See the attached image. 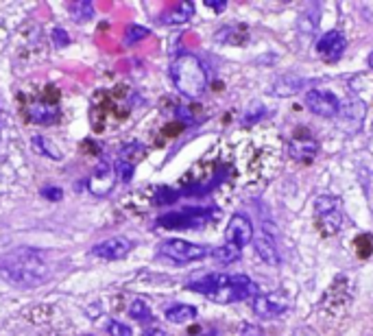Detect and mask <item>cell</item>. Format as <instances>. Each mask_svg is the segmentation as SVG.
I'll list each match as a JSON object with an SVG mask.
<instances>
[{"mask_svg": "<svg viewBox=\"0 0 373 336\" xmlns=\"http://www.w3.org/2000/svg\"><path fill=\"white\" fill-rule=\"evenodd\" d=\"M254 241V225L244 214H234L227 223L225 229V243L236 245V247H244Z\"/></svg>", "mask_w": 373, "mask_h": 336, "instance_id": "11", "label": "cell"}, {"mask_svg": "<svg viewBox=\"0 0 373 336\" xmlns=\"http://www.w3.org/2000/svg\"><path fill=\"white\" fill-rule=\"evenodd\" d=\"M160 255L168 257L172 262L186 265V262H196V260H203V257L212 255V249L206 245L188 243L184 238H168L160 245Z\"/></svg>", "mask_w": 373, "mask_h": 336, "instance_id": "5", "label": "cell"}, {"mask_svg": "<svg viewBox=\"0 0 373 336\" xmlns=\"http://www.w3.org/2000/svg\"><path fill=\"white\" fill-rule=\"evenodd\" d=\"M134 249V243L127 236H114L103 243L92 247V255L101 257V260H122L124 255H129Z\"/></svg>", "mask_w": 373, "mask_h": 336, "instance_id": "9", "label": "cell"}, {"mask_svg": "<svg viewBox=\"0 0 373 336\" xmlns=\"http://www.w3.org/2000/svg\"><path fill=\"white\" fill-rule=\"evenodd\" d=\"M59 110L55 105H48V103H33V105L29 108V116L31 120H35L37 124H48L53 122L57 118Z\"/></svg>", "mask_w": 373, "mask_h": 336, "instance_id": "16", "label": "cell"}, {"mask_svg": "<svg viewBox=\"0 0 373 336\" xmlns=\"http://www.w3.org/2000/svg\"><path fill=\"white\" fill-rule=\"evenodd\" d=\"M33 149L40 151L42 155H46V158H51V160H61L64 158L61 151L51 140H46L44 136H33Z\"/></svg>", "mask_w": 373, "mask_h": 336, "instance_id": "19", "label": "cell"}, {"mask_svg": "<svg viewBox=\"0 0 373 336\" xmlns=\"http://www.w3.org/2000/svg\"><path fill=\"white\" fill-rule=\"evenodd\" d=\"M148 31L146 27H140V24H131V27L127 29V33H124V46H134V44H138L140 40H144V37H148Z\"/></svg>", "mask_w": 373, "mask_h": 336, "instance_id": "22", "label": "cell"}, {"mask_svg": "<svg viewBox=\"0 0 373 336\" xmlns=\"http://www.w3.org/2000/svg\"><path fill=\"white\" fill-rule=\"evenodd\" d=\"M192 16H194V5H192V3H179V5H175V7H170V9L162 16V20H164L166 24H184V22H188Z\"/></svg>", "mask_w": 373, "mask_h": 336, "instance_id": "15", "label": "cell"}, {"mask_svg": "<svg viewBox=\"0 0 373 336\" xmlns=\"http://www.w3.org/2000/svg\"><path fill=\"white\" fill-rule=\"evenodd\" d=\"M240 253H242V249L236 247V245H230V243H225L223 247L212 249V255L216 257L220 265H232V262H236L238 257H240Z\"/></svg>", "mask_w": 373, "mask_h": 336, "instance_id": "18", "label": "cell"}, {"mask_svg": "<svg viewBox=\"0 0 373 336\" xmlns=\"http://www.w3.org/2000/svg\"><path fill=\"white\" fill-rule=\"evenodd\" d=\"M53 42H55L57 46H66V44H68L66 31H64V29H55V31H53Z\"/></svg>", "mask_w": 373, "mask_h": 336, "instance_id": "26", "label": "cell"}, {"mask_svg": "<svg viewBox=\"0 0 373 336\" xmlns=\"http://www.w3.org/2000/svg\"><path fill=\"white\" fill-rule=\"evenodd\" d=\"M107 334H109V336H131L134 332H131L129 325H124L122 321L112 319V321L107 323Z\"/></svg>", "mask_w": 373, "mask_h": 336, "instance_id": "24", "label": "cell"}, {"mask_svg": "<svg viewBox=\"0 0 373 336\" xmlns=\"http://www.w3.org/2000/svg\"><path fill=\"white\" fill-rule=\"evenodd\" d=\"M142 336H168L162 328H146L144 332H142Z\"/></svg>", "mask_w": 373, "mask_h": 336, "instance_id": "28", "label": "cell"}, {"mask_svg": "<svg viewBox=\"0 0 373 336\" xmlns=\"http://www.w3.org/2000/svg\"><path fill=\"white\" fill-rule=\"evenodd\" d=\"M0 273L16 286H37L51 275V265L46 262L44 251L22 247L0 260Z\"/></svg>", "mask_w": 373, "mask_h": 336, "instance_id": "1", "label": "cell"}, {"mask_svg": "<svg viewBox=\"0 0 373 336\" xmlns=\"http://www.w3.org/2000/svg\"><path fill=\"white\" fill-rule=\"evenodd\" d=\"M288 153L290 158L297 160V162H312L314 155L319 153V142L314 138H292L290 144H288Z\"/></svg>", "mask_w": 373, "mask_h": 336, "instance_id": "13", "label": "cell"}, {"mask_svg": "<svg viewBox=\"0 0 373 336\" xmlns=\"http://www.w3.org/2000/svg\"><path fill=\"white\" fill-rule=\"evenodd\" d=\"M68 11L77 22H85V20H90L94 16V5L88 3V0H77V3H72L68 7Z\"/></svg>", "mask_w": 373, "mask_h": 336, "instance_id": "20", "label": "cell"}, {"mask_svg": "<svg viewBox=\"0 0 373 336\" xmlns=\"http://www.w3.org/2000/svg\"><path fill=\"white\" fill-rule=\"evenodd\" d=\"M314 219L323 234H336L343 225V201L334 195H321L314 201Z\"/></svg>", "mask_w": 373, "mask_h": 336, "instance_id": "4", "label": "cell"}, {"mask_svg": "<svg viewBox=\"0 0 373 336\" xmlns=\"http://www.w3.org/2000/svg\"><path fill=\"white\" fill-rule=\"evenodd\" d=\"M196 317V308L188 303H175L166 310V319L170 323H188Z\"/></svg>", "mask_w": 373, "mask_h": 336, "instance_id": "17", "label": "cell"}, {"mask_svg": "<svg viewBox=\"0 0 373 336\" xmlns=\"http://www.w3.org/2000/svg\"><path fill=\"white\" fill-rule=\"evenodd\" d=\"M367 62H369V68H373V53L369 55V59H367Z\"/></svg>", "mask_w": 373, "mask_h": 336, "instance_id": "29", "label": "cell"}, {"mask_svg": "<svg viewBox=\"0 0 373 336\" xmlns=\"http://www.w3.org/2000/svg\"><path fill=\"white\" fill-rule=\"evenodd\" d=\"M306 105L308 110L314 114V116H321V118H334L341 114V100L328 92V90H308L306 96Z\"/></svg>", "mask_w": 373, "mask_h": 336, "instance_id": "7", "label": "cell"}, {"mask_svg": "<svg viewBox=\"0 0 373 336\" xmlns=\"http://www.w3.org/2000/svg\"><path fill=\"white\" fill-rule=\"evenodd\" d=\"M188 291L201 293L216 303H232L240 299H254L260 295L256 282L249 279L247 275H223V273H212L206 275L203 279L188 284Z\"/></svg>", "mask_w": 373, "mask_h": 336, "instance_id": "2", "label": "cell"}, {"mask_svg": "<svg viewBox=\"0 0 373 336\" xmlns=\"http://www.w3.org/2000/svg\"><path fill=\"white\" fill-rule=\"evenodd\" d=\"M254 247H256V253L262 257L266 265H280V253H278V247H276V238H273L268 231H262L254 238Z\"/></svg>", "mask_w": 373, "mask_h": 336, "instance_id": "14", "label": "cell"}, {"mask_svg": "<svg viewBox=\"0 0 373 336\" xmlns=\"http://www.w3.org/2000/svg\"><path fill=\"white\" fill-rule=\"evenodd\" d=\"M116 168L109 160H101L96 164L94 173L88 179V190L96 197H105L112 192L114 184H116Z\"/></svg>", "mask_w": 373, "mask_h": 336, "instance_id": "8", "label": "cell"}, {"mask_svg": "<svg viewBox=\"0 0 373 336\" xmlns=\"http://www.w3.org/2000/svg\"><path fill=\"white\" fill-rule=\"evenodd\" d=\"M288 308V297L284 293H271L254 297V313L262 319H276Z\"/></svg>", "mask_w": 373, "mask_h": 336, "instance_id": "10", "label": "cell"}, {"mask_svg": "<svg viewBox=\"0 0 373 336\" xmlns=\"http://www.w3.org/2000/svg\"><path fill=\"white\" fill-rule=\"evenodd\" d=\"M206 5H208V7H212L214 11H223V9L227 7V3H225V0H208Z\"/></svg>", "mask_w": 373, "mask_h": 336, "instance_id": "27", "label": "cell"}, {"mask_svg": "<svg viewBox=\"0 0 373 336\" xmlns=\"http://www.w3.org/2000/svg\"><path fill=\"white\" fill-rule=\"evenodd\" d=\"M210 210H182V212H168L158 219V225L164 229H194L210 221Z\"/></svg>", "mask_w": 373, "mask_h": 336, "instance_id": "6", "label": "cell"}, {"mask_svg": "<svg viewBox=\"0 0 373 336\" xmlns=\"http://www.w3.org/2000/svg\"><path fill=\"white\" fill-rule=\"evenodd\" d=\"M129 317L136 319V321H142V323H148L153 319V313L151 308H148V303L144 299H136L131 306H129Z\"/></svg>", "mask_w": 373, "mask_h": 336, "instance_id": "21", "label": "cell"}, {"mask_svg": "<svg viewBox=\"0 0 373 336\" xmlns=\"http://www.w3.org/2000/svg\"><path fill=\"white\" fill-rule=\"evenodd\" d=\"M170 79L172 86L186 98H199L208 88V72L196 55L182 53L170 64Z\"/></svg>", "mask_w": 373, "mask_h": 336, "instance_id": "3", "label": "cell"}, {"mask_svg": "<svg viewBox=\"0 0 373 336\" xmlns=\"http://www.w3.org/2000/svg\"><path fill=\"white\" fill-rule=\"evenodd\" d=\"M345 48H347V40L341 31H328V33H323L316 42V53L323 57V59H328V62H336L343 57L345 53Z\"/></svg>", "mask_w": 373, "mask_h": 336, "instance_id": "12", "label": "cell"}, {"mask_svg": "<svg viewBox=\"0 0 373 336\" xmlns=\"http://www.w3.org/2000/svg\"><path fill=\"white\" fill-rule=\"evenodd\" d=\"M114 168H116V177H118V179H122V182H129V179L134 177V170H136V162L120 158V160L114 164Z\"/></svg>", "mask_w": 373, "mask_h": 336, "instance_id": "23", "label": "cell"}, {"mask_svg": "<svg viewBox=\"0 0 373 336\" xmlns=\"http://www.w3.org/2000/svg\"><path fill=\"white\" fill-rule=\"evenodd\" d=\"M42 195L51 201H59L64 192H61V188H42Z\"/></svg>", "mask_w": 373, "mask_h": 336, "instance_id": "25", "label": "cell"}]
</instances>
